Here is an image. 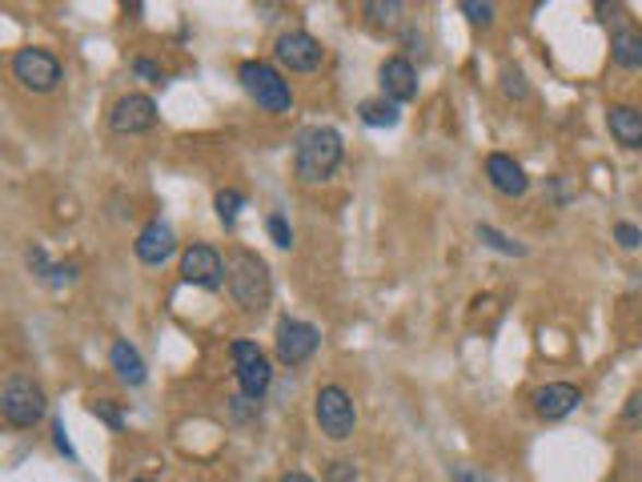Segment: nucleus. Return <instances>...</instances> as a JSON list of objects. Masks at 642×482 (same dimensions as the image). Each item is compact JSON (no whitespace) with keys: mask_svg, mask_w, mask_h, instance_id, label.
I'll list each match as a JSON object with an SVG mask.
<instances>
[{"mask_svg":"<svg viewBox=\"0 0 642 482\" xmlns=\"http://www.w3.org/2000/svg\"><path fill=\"white\" fill-rule=\"evenodd\" d=\"M346 157V141L337 129L330 125H309L301 129L294 141V169L306 186H318V181H330L337 174V165Z\"/></svg>","mask_w":642,"mask_h":482,"instance_id":"obj_1","label":"nucleus"},{"mask_svg":"<svg viewBox=\"0 0 642 482\" xmlns=\"http://www.w3.org/2000/svg\"><path fill=\"white\" fill-rule=\"evenodd\" d=\"M225 270H229V282L225 285H229V297L237 302V309L261 314V309L270 306L273 278H270V266H265L258 254H249V249H229Z\"/></svg>","mask_w":642,"mask_h":482,"instance_id":"obj_2","label":"nucleus"},{"mask_svg":"<svg viewBox=\"0 0 642 482\" xmlns=\"http://www.w3.org/2000/svg\"><path fill=\"white\" fill-rule=\"evenodd\" d=\"M0 414L13 431H33L49 414V398L28 374H9L4 386H0Z\"/></svg>","mask_w":642,"mask_h":482,"instance_id":"obj_3","label":"nucleus"},{"mask_svg":"<svg viewBox=\"0 0 642 482\" xmlns=\"http://www.w3.org/2000/svg\"><path fill=\"white\" fill-rule=\"evenodd\" d=\"M237 81L249 97L258 101L265 113H289L294 109V89L282 77V69L270 61H241L237 64Z\"/></svg>","mask_w":642,"mask_h":482,"instance_id":"obj_4","label":"nucleus"},{"mask_svg":"<svg viewBox=\"0 0 642 482\" xmlns=\"http://www.w3.org/2000/svg\"><path fill=\"white\" fill-rule=\"evenodd\" d=\"M313 419H318L321 434L334 438V443H346V438H354V431H358V407H354V398L334 383L318 390V398H313Z\"/></svg>","mask_w":642,"mask_h":482,"instance_id":"obj_5","label":"nucleus"},{"mask_svg":"<svg viewBox=\"0 0 642 482\" xmlns=\"http://www.w3.org/2000/svg\"><path fill=\"white\" fill-rule=\"evenodd\" d=\"M229 358H234L237 366V386H241V398H249V402H261V398L270 395L273 386V366L270 358L261 354L258 342H249V338H237L234 346H229Z\"/></svg>","mask_w":642,"mask_h":482,"instance_id":"obj_6","label":"nucleus"},{"mask_svg":"<svg viewBox=\"0 0 642 482\" xmlns=\"http://www.w3.org/2000/svg\"><path fill=\"white\" fill-rule=\"evenodd\" d=\"M9 69H13V81H21V89L28 93H52L61 85V61L49 49H33V45L16 49Z\"/></svg>","mask_w":642,"mask_h":482,"instance_id":"obj_7","label":"nucleus"},{"mask_svg":"<svg viewBox=\"0 0 642 482\" xmlns=\"http://www.w3.org/2000/svg\"><path fill=\"white\" fill-rule=\"evenodd\" d=\"M273 61L289 69V73H318L321 61H325V45L306 28H289L273 45Z\"/></svg>","mask_w":642,"mask_h":482,"instance_id":"obj_8","label":"nucleus"},{"mask_svg":"<svg viewBox=\"0 0 642 482\" xmlns=\"http://www.w3.org/2000/svg\"><path fill=\"white\" fill-rule=\"evenodd\" d=\"M181 282L198 285V290H210L217 294L225 282H229V270H225V258L205 242H193V246L181 254Z\"/></svg>","mask_w":642,"mask_h":482,"instance_id":"obj_9","label":"nucleus"},{"mask_svg":"<svg viewBox=\"0 0 642 482\" xmlns=\"http://www.w3.org/2000/svg\"><path fill=\"white\" fill-rule=\"evenodd\" d=\"M273 346H277V358H282L285 366H301V362H309L313 354H318L321 330L313 326V321H301V318H289V314H285V318L277 321Z\"/></svg>","mask_w":642,"mask_h":482,"instance_id":"obj_10","label":"nucleus"},{"mask_svg":"<svg viewBox=\"0 0 642 482\" xmlns=\"http://www.w3.org/2000/svg\"><path fill=\"white\" fill-rule=\"evenodd\" d=\"M109 129L121 137H136L157 129V101L145 97V93H129L109 109Z\"/></svg>","mask_w":642,"mask_h":482,"instance_id":"obj_11","label":"nucleus"},{"mask_svg":"<svg viewBox=\"0 0 642 482\" xmlns=\"http://www.w3.org/2000/svg\"><path fill=\"white\" fill-rule=\"evenodd\" d=\"M133 254L141 266H165V261L177 254V234L169 222H160V218H153V222L141 225V234H136L133 242Z\"/></svg>","mask_w":642,"mask_h":482,"instance_id":"obj_12","label":"nucleus"},{"mask_svg":"<svg viewBox=\"0 0 642 482\" xmlns=\"http://www.w3.org/2000/svg\"><path fill=\"white\" fill-rule=\"evenodd\" d=\"M531 402H534V414L543 422H558L582 407V390L574 383H546L534 390Z\"/></svg>","mask_w":642,"mask_h":482,"instance_id":"obj_13","label":"nucleus"},{"mask_svg":"<svg viewBox=\"0 0 642 482\" xmlns=\"http://www.w3.org/2000/svg\"><path fill=\"white\" fill-rule=\"evenodd\" d=\"M610 61L622 73H639L642 69V28L627 13H618L615 28H610Z\"/></svg>","mask_w":642,"mask_h":482,"instance_id":"obj_14","label":"nucleus"},{"mask_svg":"<svg viewBox=\"0 0 642 482\" xmlns=\"http://www.w3.org/2000/svg\"><path fill=\"white\" fill-rule=\"evenodd\" d=\"M378 81H382V97H390L394 105L418 97V69L409 64V57H385Z\"/></svg>","mask_w":642,"mask_h":482,"instance_id":"obj_15","label":"nucleus"},{"mask_svg":"<svg viewBox=\"0 0 642 482\" xmlns=\"http://www.w3.org/2000/svg\"><path fill=\"white\" fill-rule=\"evenodd\" d=\"M486 177H490V186H495L502 198H522V193L531 189L526 169H522L510 153H490V157H486Z\"/></svg>","mask_w":642,"mask_h":482,"instance_id":"obj_16","label":"nucleus"},{"mask_svg":"<svg viewBox=\"0 0 642 482\" xmlns=\"http://www.w3.org/2000/svg\"><path fill=\"white\" fill-rule=\"evenodd\" d=\"M606 125L622 149H642V109L639 105H610L606 109Z\"/></svg>","mask_w":642,"mask_h":482,"instance_id":"obj_17","label":"nucleus"},{"mask_svg":"<svg viewBox=\"0 0 642 482\" xmlns=\"http://www.w3.org/2000/svg\"><path fill=\"white\" fill-rule=\"evenodd\" d=\"M109 366L124 386H145V378H148V366H145V358H141V350H136L133 342H124V338L112 342Z\"/></svg>","mask_w":642,"mask_h":482,"instance_id":"obj_18","label":"nucleus"},{"mask_svg":"<svg viewBox=\"0 0 642 482\" xmlns=\"http://www.w3.org/2000/svg\"><path fill=\"white\" fill-rule=\"evenodd\" d=\"M25 261H28V270L37 273L40 282H49V285H64V282H73V278H76V266H73V261H64V266H52L49 254H45L40 246H28Z\"/></svg>","mask_w":642,"mask_h":482,"instance_id":"obj_19","label":"nucleus"},{"mask_svg":"<svg viewBox=\"0 0 642 482\" xmlns=\"http://www.w3.org/2000/svg\"><path fill=\"white\" fill-rule=\"evenodd\" d=\"M358 117L361 125H370V129H394L402 121V105H394L390 97H370L358 105Z\"/></svg>","mask_w":642,"mask_h":482,"instance_id":"obj_20","label":"nucleus"},{"mask_svg":"<svg viewBox=\"0 0 642 482\" xmlns=\"http://www.w3.org/2000/svg\"><path fill=\"white\" fill-rule=\"evenodd\" d=\"M361 13L370 21L373 28H397L402 13H406V4L402 0H370V4H361Z\"/></svg>","mask_w":642,"mask_h":482,"instance_id":"obj_21","label":"nucleus"},{"mask_svg":"<svg viewBox=\"0 0 642 482\" xmlns=\"http://www.w3.org/2000/svg\"><path fill=\"white\" fill-rule=\"evenodd\" d=\"M474 234H478V242L486 249H498V254H507V258H526V246L514 242V237H507L502 230H495V225H478Z\"/></svg>","mask_w":642,"mask_h":482,"instance_id":"obj_22","label":"nucleus"},{"mask_svg":"<svg viewBox=\"0 0 642 482\" xmlns=\"http://www.w3.org/2000/svg\"><path fill=\"white\" fill-rule=\"evenodd\" d=\"M213 210H217V218H222L225 230H234L237 218H241V210H246V193H241V189H217Z\"/></svg>","mask_w":642,"mask_h":482,"instance_id":"obj_23","label":"nucleus"},{"mask_svg":"<svg viewBox=\"0 0 642 482\" xmlns=\"http://www.w3.org/2000/svg\"><path fill=\"white\" fill-rule=\"evenodd\" d=\"M265 234H270V242L277 249H294V225L285 222L282 213H270V218H265Z\"/></svg>","mask_w":642,"mask_h":482,"instance_id":"obj_24","label":"nucleus"},{"mask_svg":"<svg viewBox=\"0 0 642 482\" xmlns=\"http://www.w3.org/2000/svg\"><path fill=\"white\" fill-rule=\"evenodd\" d=\"M462 13L469 16V25H478V28L495 25V4H490V0H462Z\"/></svg>","mask_w":642,"mask_h":482,"instance_id":"obj_25","label":"nucleus"},{"mask_svg":"<svg viewBox=\"0 0 642 482\" xmlns=\"http://www.w3.org/2000/svg\"><path fill=\"white\" fill-rule=\"evenodd\" d=\"M88 410H93V419H100L105 426H109V431H121V426H124V414H121V407H117L112 398H97V402H93Z\"/></svg>","mask_w":642,"mask_h":482,"instance_id":"obj_26","label":"nucleus"},{"mask_svg":"<svg viewBox=\"0 0 642 482\" xmlns=\"http://www.w3.org/2000/svg\"><path fill=\"white\" fill-rule=\"evenodd\" d=\"M502 89H507V97H514V101H526L531 97V85H526V73L522 69H502Z\"/></svg>","mask_w":642,"mask_h":482,"instance_id":"obj_27","label":"nucleus"},{"mask_svg":"<svg viewBox=\"0 0 642 482\" xmlns=\"http://www.w3.org/2000/svg\"><path fill=\"white\" fill-rule=\"evenodd\" d=\"M325 479L330 482H358L361 470L354 467V462H346V458H334V462H325Z\"/></svg>","mask_w":642,"mask_h":482,"instance_id":"obj_28","label":"nucleus"},{"mask_svg":"<svg viewBox=\"0 0 642 482\" xmlns=\"http://www.w3.org/2000/svg\"><path fill=\"white\" fill-rule=\"evenodd\" d=\"M615 242L622 249H639L642 246V230L634 222H615Z\"/></svg>","mask_w":642,"mask_h":482,"instance_id":"obj_29","label":"nucleus"},{"mask_svg":"<svg viewBox=\"0 0 642 482\" xmlns=\"http://www.w3.org/2000/svg\"><path fill=\"white\" fill-rule=\"evenodd\" d=\"M133 73L141 77V81H148V85H160V81H165V69H160L157 61H148V57H136Z\"/></svg>","mask_w":642,"mask_h":482,"instance_id":"obj_30","label":"nucleus"},{"mask_svg":"<svg viewBox=\"0 0 642 482\" xmlns=\"http://www.w3.org/2000/svg\"><path fill=\"white\" fill-rule=\"evenodd\" d=\"M450 479H454V482H495L482 467H466V462H457V467L450 470Z\"/></svg>","mask_w":642,"mask_h":482,"instance_id":"obj_31","label":"nucleus"},{"mask_svg":"<svg viewBox=\"0 0 642 482\" xmlns=\"http://www.w3.org/2000/svg\"><path fill=\"white\" fill-rule=\"evenodd\" d=\"M622 422H627V426H642V390H634V395L627 398V407H622Z\"/></svg>","mask_w":642,"mask_h":482,"instance_id":"obj_32","label":"nucleus"},{"mask_svg":"<svg viewBox=\"0 0 642 482\" xmlns=\"http://www.w3.org/2000/svg\"><path fill=\"white\" fill-rule=\"evenodd\" d=\"M52 443H57V450H61L64 458H76V450H73V443H69V431H64L61 419L52 422Z\"/></svg>","mask_w":642,"mask_h":482,"instance_id":"obj_33","label":"nucleus"},{"mask_svg":"<svg viewBox=\"0 0 642 482\" xmlns=\"http://www.w3.org/2000/svg\"><path fill=\"white\" fill-rule=\"evenodd\" d=\"M277 482H313L309 474H301V470H289V474H282Z\"/></svg>","mask_w":642,"mask_h":482,"instance_id":"obj_34","label":"nucleus"},{"mask_svg":"<svg viewBox=\"0 0 642 482\" xmlns=\"http://www.w3.org/2000/svg\"><path fill=\"white\" fill-rule=\"evenodd\" d=\"M129 482H153V479H129Z\"/></svg>","mask_w":642,"mask_h":482,"instance_id":"obj_35","label":"nucleus"}]
</instances>
